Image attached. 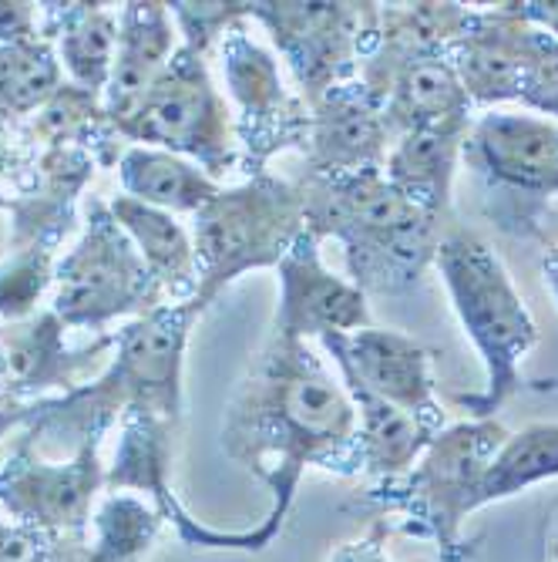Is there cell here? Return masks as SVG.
<instances>
[{
  "label": "cell",
  "mask_w": 558,
  "mask_h": 562,
  "mask_svg": "<svg viewBox=\"0 0 558 562\" xmlns=\"http://www.w3.org/2000/svg\"><path fill=\"white\" fill-rule=\"evenodd\" d=\"M162 513L132 492H105L94 505L81 562H145L162 536Z\"/></svg>",
  "instance_id": "f1b7e54d"
},
{
  "label": "cell",
  "mask_w": 558,
  "mask_h": 562,
  "mask_svg": "<svg viewBox=\"0 0 558 562\" xmlns=\"http://www.w3.org/2000/svg\"><path fill=\"white\" fill-rule=\"evenodd\" d=\"M122 438L115 448L112 465L105 469V492H145L148 502L159 508L162 519L179 532V539L189 549H229V552H260L263 539L257 529L246 532H226L202 526L189 516V508L179 502L169 472H172V438L175 422L159 415H125L122 418Z\"/></svg>",
  "instance_id": "9a60e30c"
},
{
  "label": "cell",
  "mask_w": 558,
  "mask_h": 562,
  "mask_svg": "<svg viewBox=\"0 0 558 562\" xmlns=\"http://www.w3.org/2000/svg\"><path fill=\"white\" fill-rule=\"evenodd\" d=\"M307 202V229L337 239L346 280L367 296L414 290L437 260L444 223L403 199L384 172L296 179Z\"/></svg>",
  "instance_id": "3957f363"
},
{
  "label": "cell",
  "mask_w": 558,
  "mask_h": 562,
  "mask_svg": "<svg viewBox=\"0 0 558 562\" xmlns=\"http://www.w3.org/2000/svg\"><path fill=\"white\" fill-rule=\"evenodd\" d=\"M84 536L44 532L0 519V562H81Z\"/></svg>",
  "instance_id": "e575fe53"
},
{
  "label": "cell",
  "mask_w": 558,
  "mask_h": 562,
  "mask_svg": "<svg viewBox=\"0 0 558 562\" xmlns=\"http://www.w3.org/2000/svg\"><path fill=\"white\" fill-rule=\"evenodd\" d=\"M179 27L162 0H132L118 11V44L115 65L105 88V112L112 122H122L141 94L156 85L179 50Z\"/></svg>",
  "instance_id": "44dd1931"
},
{
  "label": "cell",
  "mask_w": 558,
  "mask_h": 562,
  "mask_svg": "<svg viewBox=\"0 0 558 562\" xmlns=\"http://www.w3.org/2000/svg\"><path fill=\"white\" fill-rule=\"evenodd\" d=\"M434 267L485 364V391L454 394V404H462L468 418H494L522 387V361L538 344V324L501 257L481 236L468 229L444 233Z\"/></svg>",
  "instance_id": "277c9868"
},
{
  "label": "cell",
  "mask_w": 558,
  "mask_h": 562,
  "mask_svg": "<svg viewBox=\"0 0 558 562\" xmlns=\"http://www.w3.org/2000/svg\"><path fill=\"white\" fill-rule=\"evenodd\" d=\"M109 206L118 226L141 252L151 277L166 290L169 303H192L198 290V260H195V243L189 226L179 223V216L145 206V202L132 195H115Z\"/></svg>",
  "instance_id": "d4e9b609"
},
{
  "label": "cell",
  "mask_w": 558,
  "mask_h": 562,
  "mask_svg": "<svg viewBox=\"0 0 558 562\" xmlns=\"http://www.w3.org/2000/svg\"><path fill=\"white\" fill-rule=\"evenodd\" d=\"M0 371H4V361H0ZM0 404H4V401H0Z\"/></svg>",
  "instance_id": "7bdbcfd3"
},
{
  "label": "cell",
  "mask_w": 558,
  "mask_h": 562,
  "mask_svg": "<svg viewBox=\"0 0 558 562\" xmlns=\"http://www.w3.org/2000/svg\"><path fill=\"white\" fill-rule=\"evenodd\" d=\"M31 418V404H0V438L21 431Z\"/></svg>",
  "instance_id": "ab89813d"
},
{
  "label": "cell",
  "mask_w": 558,
  "mask_h": 562,
  "mask_svg": "<svg viewBox=\"0 0 558 562\" xmlns=\"http://www.w3.org/2000/svg\"><path fill=\"white\" fill-rule=\"evenodd\" d=\"M397 142L384 101L353 78L310 105V135L303 148V179H337L357 172H384L387 151Z\"/></svg>",
  "instance_id": "2e32d148"
},
{
  "label": "cell",
  "mask_w": 558,
  "mask_h": 562,
  "mask_svg": "<svg viewBox=\"0 0 558 562\" xmlns=\"http://www.w3.org/2000/svg\"><path fill=\"white\" fill-rule=\"evenodd\" d=\"M65 81L55 44H0V122H27Z\"/></svg>",
  "instance_id": "4dcf8cb0"
},
{
  "label": "cell",
  "mask_w": 558,
  "mask_h": 562,
  "mask_svg": "<svg viewBox=\"0 0 558 562\" xmlns=\"http://www.w3.org/2000/svg\"><path fill=\"white\" fill-rule=\"evenodd\" d=\"M465 138L468 132H451V128L403 132L387 151L384 179L403 199H411L418 210L447 223L451 189H454V176L462 169Z\"/></svg>",
  "instance_id": "cb8c5ba5"
},
{
  "label": "cell",
  "mask_w": 558,
  "mask_h": 562,
  "mask_svg": "<svg viewBox=\"0 0 558 562\" xmlns=\"http://www.w3.org/2000/svg\"><path fill=\"white\" fill-rule=\"evenodd\" d=\"M115 169L122 195H132L145 206L166 210L172 216H195L223 189V182L206 176L195 162L148 145H128Z\"/></svg>",
  "instance_id": "83f0119b"
},
{
  "label": "cell",
  "mask_w": 558,
  "mask_h": 562,
  "mask_svg": "<svg viewBox=\"0 0 558 562\" xmlns=\"http://www.w3.org/2000/svg\"><path fill=\"white\" fill-rule=\"evenodd\" d=\"M357 407V445H353V479L371 475L374 482L408 475L424 448L434 441V431L424 428L400 407L380 401L377 394L343 384Z\"/></svg>",
  "instance_id": "484cf974"
},
{
  "label": "cell",
  "mask_w": 558,
  "mask_h": 562,
  "mask_svg": "<svg viewBox=\"0 0 558 562\" xmlns=\"http://www.w3.org/2000/svg\"><path fill=\"white\" fill-rule=\"evenodd\" d=\"M468 4H377V37L361 65V81L380 98V88L403 65L424 58H447L471 21Z\"/></svg>",
  "instance_id": "ffe728a7"
},
{
  "label": "cell",
  "mask_w": 558,
  "mask_h": 562,
  "mask_svg": "<svg viewBox=\"0 0 558 562\" xmlns=\"http://www.w3.org/2000/svg\"><path fill=\"white\" fill-rule=\"evenodd\" d=\"M98 166L84 148H41L31 186L11 202V249L58 252L78 229V202Z\"/></svg>",
  "instance_id": "ac0fdd59"
},
{
  "label": "cell",
  "mask_w": 558,
  "mask_h": 562,
  "mask_svg": "<svg viewBox=\"0 0 558 562\" xmlns=\"http://www.w3.org/2000/svg\"><path fill=\"white\" fill-rule=\"evenodd\" d=\"M249 21L266 27L307 105L357 78L377 37V4L343 0H249Z\"/></svg>",
  "instance_id": "30bf717a"
},
{
  "label": "cell",
  "mask_w": 558,
  "mask_h": 562,
  "mask_svg": "<svg viewBox=\"0 0 558 562\" xmlns=\"http://www.w3.org/2000/svg\"><path fill=\"white\" fill-rule=\"evenodd\" d=\"M509 428L498 418H465L434 435L418 465L387 482H374L357 495L371 513H397L408 536L434 542L441 562H468L471 549L462 539V526L478 513V488L501 451Z\"/></svg>",
  "instance_id": "5b68a950"
},
{
  "label": "cell",
  "mask_w": 558,
  "mask_h": 562,
  "mask_svg": "<svg viewBox=\"0 0 558 562\" xmlns=\"http://www.w3.org/2000/svg\"><path fill=\"white\" fill-rule=\"evenodd\" d=\"M317 347L333 361L343 384L377 394L434 435L447 428V412L437 401L431 350L414 337L387 327H364L353 334H330L317 340Z\"/></svg>",
  "instance_id": "4fadbf2b"
},
{
  "label": "cell",
  "mask_w": 558,
  "mask_h": 562,
  "mask_svg": "<svg viewBox=\"0 0 558 562\" xmlns=\"http://www.w3.org/2000/svg\"><path fill=\"white\" fill-rule=\"evenodd\" d=\"M330 562H390V555H387V522L377 519L361 539L340 546Z\"/></svg>",
  "instance_id": "74e56055"
},
{
  "label": "cell",
  "mask_w": 558,
  "mask_h": 562,
  "mask_svg": "<svg viewBox=\"0 0 558 562\" xmlns=\"http://www.w3.org/2000/svg\"><path fill=\"white\" fill-rule=\"evenodd\" d=\"M198 290L192 306L209 311L236 280L252 270H276L293 243L307 233V202L296 179L273 172L223 186L192 216Z\"/></svg>",
  "instance_id": "8992f818"
},
{
  "label": "cell",
  "mask_w": 558,
  "mask_h": 562,
  "mask_svg": "<svg viewBox=\"0 0 558 562\" xmlns=\"http://www.w3.org/2000/svg\"><path fill=\"white\" fill-rule=\"evenodd\" d=\"M41 8L31 0H0V44L37 41Z\"/></svg>",
  "instance_id": "8d00e7d4"
},
{
  "label": "cell",
  "mask_w": 558,
  "mask_h": 562,
  "mask_svg": "<svg viewBox=\"0 0 558 562\" xmlns=\"http://www.w3.org/2000/svg\"><path fill=\"white\" fill-rule=\"evenodd\" d=\"M41 148L27 135L24 122H0V210H11V202L31 186Z\"/></svg>",
  "instance_id": "d590c367"
},
{
  "label": "cell",
  "mask_w": 558,
  "mask_h": 562,
  "mask_svg": "<svg viewBox=\"0 0 558 562\" xmlns=\"http://www.w3.org/2000/svg\"><path fill=\"white\" fill-rule=\"evenodd\" d=\"M216 55L232 101L239 172H246V179L263 176L283 151L303 156L310 135V105L286 85L276 55L252 37L249 21H239L223 34Z\"/></svg>",
  "instance_id": "8fae6325"
},
{
  "label": "cell",
  "mask_w": 558,
  "mask_h": 562,
  "mask_svg": "<svg viewBox=\"0 0 558 562\" xmlns=\"http://www.w3.org/2000/svg\"><path fill=\"white\" fill-rule=\"evenodd\" d=\"M27 135L37 148H84L94 159L98 169H112L125 156V135L105 112V98L91 94L71 81H65L55 94L47 98V105L37 109L24 122Z\"/></svg>",
  "instance_id": "4316f807"
},
{
  "label": "cell",
  "mask_w": 558,
  "mask_h": 562,
  "mask_svg": "<svg viewBox=\"0 0 558 562\" xmlns=\"http://www.w3.org/2000/svg\"><path fill=\"white\" fill-rule=\"evenodd\" d=\"M542 277H545V286L551 290V296L558 303V246H551L542 257Z\"/></svg>",
  "instance_id": "60d3db41"
},
{
  "label": "cell",
  "mask_w": 558,
  "mask_h": 562,
  "mask_svg": "<svg viewBox=\"0 0 558 562\" xmlns=\"http://www.w3.org/2000/svg\"><path fill=\"white\" fill-rule=\"evenodd\" d=\"M166 303V290L118 226L112 206L88 195L81 236L58 257L47 306L68 330H105L115 321H138Z\"/></svg>",
  "instance_id": "ba28073f"
},
{
  "label": "cell",
  "mask_w": 558,
  "mask_h": 562,
  "mask_svg": "<svg viewBox=\"0 0 558 562\" xmlns=\"http://www.w3.org/2000/svg\"><path fill=\"white\" fill-rule=\"evenodd\" d=\"M532 24L509 4L475 8L465 34L451 47V68L458 71L475 109H491L501 101H519V78L525 65Z\"/></svg>",
  "instance_id": "d6986e66"
},
{
  "label": "cell",
  "mask_w": 558,
  "mask_h": 562,
  "mask_svg": "<svg viewBox=\"0 0 558 562\" xmlns=\"http://www.w3.org/2000/svg\"><path fill=\"white\" fill-rule=\"evenodd\" d=\"M555 562H558V532H555Z\"/></svg>",
  "instance_id": "b9f144b4"
},
{
  "label": "cell",
  "mask_w": 558,
  "mask_h": 562,
  "mask_svg": "<svg viewBox=\"0 0 558 562\" xmlns=\"http://www.w3.org/2000/svg\"><path fill=\"white\" fill-rule=\"evenodd\" d=\"M105 492L101 441L81 445L68 462L44 458L27 431L0 462V508L18 526L84 536L94 498Z\"/></svg>",
  "instance_id": "7c38bea8"
},
{
  "label": "cell",
  "mask_w": 558,
  "mask_h": 562,
  "mask_svg": "<svg viewBox=\"0 0 558 562\" xmlns=\"http://www.w3.org/2000/svg\"><path fill=\"white\" fill-rule=\"evenodd\" d=\"M68 327L44 306L34 317L18 324H0V401L34 404L44 397H61L88 384L109 368L115 353V330L98 334L84 347L65 344Z\"/></svg>",
  "instance_id": "5bb4252c"
},
{
  "label": "cell",
  "mask_w": 558,
  "mask_h": 562,
  "mask_svg": "<svg viewBox=\"0 0 558 562\" xmlns=\"http://www.w3.org/2000/svg\"><path fill=\"white\" fill-rule=\"evenodd\" d=\"M58 252L11 249L0 260V321L18 324L41 311V300L55 286Z\"/></svg>",
  "instance_id": "1f68e13d"
},
{
  "label": "cell",
  "mask_w": 558,
  "mask_h": 562,
  "mask_svg": "<svg viewBox=\"0 0 558 562\" xmlns=\"http://www.w3.org/2000/svg\"><path fill=\"white\" fill-rule=\"evenodd\" d=\"M558 479V422H538L504 438L478 488V508Z\"/></svg>",
  "instance_id": "f546056e"
},
{
  "label": "cell",
  "mask_w": 558,
  "mask_h": 562,
  "mask_svg": "<svg viewBox=\"0 0 558 562\" xmlns=\"http://www.w3.org/2000/svg\"><path fill=\"white\" fill-rule=\"evenodd\" d=\"M462 162L481 182L485 213L501 233L542 236L558 202V122L532 112H478Z\"/></svg>",
  "instance_id": "52a82bcc"
},
{
  "label": "cell",
  "mask_w": 558,
  "mask_h": 562,
  "mask_svg": "<svg viewBox=\"0 0 558 562\" xmlns=\"http://www.w3.org/2000/svg\"><path fill=\"white\" fill-rule=\"evenodd\" d=\"M320 243L310 229L276 267L280 303L273 330L296 340H323L330 334H353L371 327L367 293H361L346 277L327 270Z\"/></svg>",
  "instance_id": "e0dca14e"
},
{
  "label": "cell",
  "mask_w": 558,
  "mask_h": 562,
  "mask_svg": "<svg viewBox=\"0 0 558 562\" xmlns=\"http://www.w3.org/2000/svg\"><path fill=\"white\" fill-rule=\"evenodd\" d=\"M380 101L394 135L424 132V128H451L468 132L475 122V101L468 98L458 71L447 58H424L403 65L380 88Z\"/></svg>",
  "instance_id": "7402d4cb"
},
{
  "label": "cell",
  "mask_w": 558,
  "mask_h": 562,
  "mask_svg": "<svg viewBox=\"0 0 558 562\" xmlns=\"http://www.w3.org/2000/svg\"><path fill=\"white\" fill-rule=\"evenodd\" d=\"M519 101L542 119H558V41L538 27L528 34L525 65L519 78Z\"/></svg>",
  "instance_id": "836d02e7"
},
{
  "label": "cell",
  "mask_w": 558,
  "mask_h": 562,
  "mask_svg": "<svg viewBox=\"0 0 558 562\" xmlns=\"http://www.w3.org/2000/svg\"><path fill=\"white\" fill-rule=\"evenodd\" d=\"M115 125L128 145L166 148L172 156L195 162L216 182L239 172L232 109L209 75L206 55L185 44H179L169 68Z\"/></svg>",
  "instance_id": "9c48e42d"
},
{
  "label": "cell",
  "mask_w": 558,
  "mask_h": 562,
  "mask_svg": "<svg viewBox=\"0 0 558 562\" xmlns=\"http://www.w3.org/2000/svg\"><path fill=\"white\" fill-rule=\"evenodd\" d=\"M37 8V37L55 44L65 78L105 98L118 44V11H112V4H78V0Z\"/></svg>",
  "instance_id": "603a6c76"
},
{
  "label": "cell",
  "mask_w": 558,
  "mask_h": 562,
  "mask_svg": "<svg viewBox=\"0 0 558 562\" xmlns=\"http://www.w3.org/2000/svg\"><path fill=\"white\" fill-rule=\"evenodd\" d=\"M202 314L192 303H166L115 330L109 368L61 397L31 404L21 431L31 435L44 458L78 451L88 441H105L125 415H159L179 425L182 418V368L189 334Z\"/></svg>",
  "instance_id": "7a4b0ae2"
},
{
  "label": "cell",
  "mask_w": 558,
  "mask_h": 562,
  "mask_svg": "<svg viewBox=\"0 0 558 562\" xmlns=\"http://www.w3.org/2000/svg\"><path fill=\"white\" fill-rule=\"evenodd\" d=\"M353 445L357 407L340 374L310 340L270 330L223 418V451L273 492L270 516L257 526L263 549L280 536L303 472L353 479Z\"/></svg>",
  "instance_id": "6da1fadb"
},
{
  "label": "cell",
  "mask_w": 558,
  "mask_h": 562,
  "mask_svg": "<svg viewBox=\"0 0 558 562\" xmlns=\"http://www.w3.org/2000/svg\"><path fill=\"white\" fill-rule=\"evenodd\" d=\"M512 8L522 21L558 41V0H512Z\"/></svg>",
  "instance_id": "f35d334b"
},
{
  "label": "cell",
  "mask_w": 558,
  "mask_h": 562,
  "mask_svg": "<svg viewBox=\"0 0 558 562\" xmlns=\"http://www.w3.org/2000/svg\"><path fill=\"white\" fill-rule=\"evenodd\" d=\"M169 14L179 27L182 44L209 58L232 24L249 21V0L246 4H239V0H229V4L226 0H175V4H169Z\"/></svg>",
  "instance_id": "d6a6232c"
}]
</instances>
